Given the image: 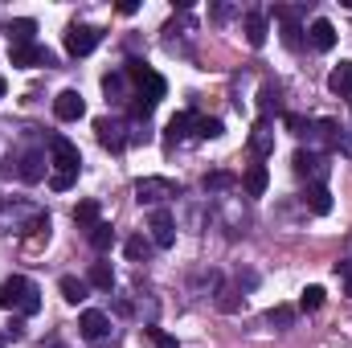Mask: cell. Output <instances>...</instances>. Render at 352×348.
Segmentation results:
<instances>
[{"label": "cell", "instance_id": "cell-1", "mask_svg": "<svg viewBox=\"0 0 352 348\" xmlns=\"http://www.w3.org/2000/svg\"><path fill=\"white\" fill-rule=\"evenodd\" d=\"M0 307H4V312H21V316H37V312H41V291H37V283H29V279H21V274L4 279V283H0Z\"/></svg>", "mask_w": 352, "mask_h": 348}, {"label": "cell", "instance_id": "cell-2", "mask_svg": "<svg viewBox=\"0 0 352 348\" xmlns=\"http://www.w3.org/2000/svg\"><path fill=\"white\" fill-rule=\"evenodd\" d=\"M173 197H180V184L176 180H168V176H144L140 184H135V201L140 205H164V201H173Z\"/></svg>", "mask_w": 352, "mask_h": 348}, {"label": "cell", "instance_id": "cell-3", "mask_svg": "<svg viewBox=\"0 0 352 348\" xmlns=\"http://www.w3.org/2000/svg\"><path fill=\"white\" fill-rule=\"evenodd\" d=\"M98 41H102V29H94V25H70L66 29V54H74V58H87Z\"/></svg>", "mask_w": 352, "mask_h": 348}, {"label": "cell", "instance_id": "cell-4", "mask_svg": "<svg viewBox=\"0 0 352 348\" xmlns=\"http://www.w3.org/2000/svg\"><path fill=\"white\" fill-rule=\"evenodd\" d=\"M135 87H140V94H135V115H152V111H156V102H160V98H164V90H168V87H164V78H160L156 70H152L144 83H135Z\"/></svg>", "mask_w": 352, "mask_h": 348}, {"label": "cell", "instance_id": "cell-5", "mask_svg": "<svg viewBox=\"0 0 352 348\" xmlns=\"http://www.w3.org/2000/svg\"><path fill=\"white\" fill-rule=\"evenodd\" d=\"M50 156H54L58 173L78 176V168H82V156H78V148H74V144H70L66 135H54V140H50Z\"/></svg>", "mask_w": 352, "mask_h": 348}, {"label": "cell", "instance_id": "cell-6", "mask_svg": "<svg viewBox=\"0 0 352 348\" xmlns=\"http://www.w3.org/2000/svg\"><path fill=\"white\" fill-rule=\"evenodd\" d=\"M8 58H12V66L16 70H33V66H54V54L45 50V45H12L8 50Z\"/></svg>", "mask_w": 352, "mask_h": 348}, {"label": "cell", "instance_id": "cell-7", "mask_svg": "<svg viewBox=\"0 0 352 348\" xmlns=\"http://www.w3.org/2000/svg\"><path fill=\"white\" fill-rule=\"evenodd\" d=\"M152 246H160V250H168L176 242V221H173V213L168 209H152Z\"/></svg>", "mask_w": 352, "mask_h": 348}, {"label": "cell", "instance_id": "cell-8", "mask_svg": "<svg viewBox=\"0 0 352 348\" xmlns=\"http://www.w3.org/2000/svg\"><path fill=\"white\" fill-rule=\"evenodd\" d=\"M54 115H58L62 123H78V119L87 115V102H82V94H78V90H62V94L54 98Z\"/></svg>", "mask_w": 352, "mask_h": 348}, {"label": "cell", "instance_id": "cell-9", "mask_svg": "<svg viewBox=\"0 0 352 348\" xmlns=\"http://www.w3.org/2000/svg\"><path fill=\"white\" fill-rule=\"evenodd\" d=\"M94 131H98V144L102 148H111V152H123L127 148V135H123V123L119 119H98Z\"/></svg>", "mask_w": 352, "mask_h": 348}, {"label": "cell", "instance_id": "cell-10", "mask_svg": "<svg viewBox=\"0 0 352 348\" xmlns=\"http://www.w3.org/2000/svg\"><path fill=\"white\" fill-rule=\"evenodd\" d=\"M78 328H82V336H87L90 345H98L107 332H111V320H107V312H82V320H78Z\"/></svg>", "mask_w": 352, "mask_h": 348}, {"label": "cell", "instance_id": "cell-11", "mask_svg": "<svg viewBox=\"0 0 352 348\" xmlns=\"http://www.w3.org/2000/svg\"><path fill=\"white\" fill-rule=\"evenodd\" d=\"M307 37H311V45H316L320 54H328V50L336 45V25H332V21H324V17H316V21H311V29H307Z\"/></svg>", "mask_w": 352, "mask_h": 348}, {"label": "cell", "instance_id": "cell-12", "mask_svg": "<svg viewBox=\"0 0 352 348\" xmlns=\"http://www.w3.org/2000/svg\"><path fill=\"white\" fill-rule=\"evenodd\" d=\"M295 173L299 176H316V184H324L328 164H324V156H316V152H295Z\"/></svg>", "mask_w": 352, "mask_h": 348}, {"label": "cell", "instance_id": "cell-13", "mask_svg": "<svg viewBox=\"0 0 352 348\" xmlns=\"http://www.w3.org/2000/svg\"><path fill=\"white\" fill-rule=\"evenodd\" d=\"M303 205L311 209V213H332V193H328V184H307V193H303Z\"/></svg>", "mask_w": 352, "mask_h": 348}, {"label": "cell", "instance_id": "cell-14", "mask_svg": "<svg viewBox=\"0 0 352 348\" xmlns=\"http://www.w3.org/2000/svg\"><path fill=\"white\" fill-rule=\"evenodd\" d=\"M16 173H21V180H25V184H37V180L45 176V156H41V152H25Z\"/></svg>", "mask_w": 352, "mask_h": 348}, {"label": "cell", "instance_id": "cell-15", "mask_svg": "<svg viewBox=\"0 0 352 348\" xmlns=\"http://www.w3.org/2000/svg\"><path fill=\"white\" fill-rule=\"evenodd\" d=\"M328 90L340 94V98H352V62H340V66L328 74Z\"/></svg>", "mask_w": 352, "mask_h": 348}, {"label": "cell", "instance_id": "cell-16", "mask_svg": "<svg viewBox=\"0 0 352 348\" xmlns=\"http://www.w3.org/2000/svg\"><path fill=\"white\" fill-rule=\"evenodd\" d=\"M266 184H270V173H266V164H250L246 176H242V188L250 193V197H263Z\"/></svg>", "mask_w": 352, "mask_h": 348}, {"label": "cell", "instance_id": "cell-17", "mask_svg": "<svg viewBox=\"0 0 352 348\" xmlns=\"http://www.w3.org/2000/svg\"><path fill=\"white\" fill-rule=\"evenodd\" d=\"M58 287H62V299H66V303H82V299H87V291H90L87 279H74V274H62V283H58Z\"/></svg>", "mask_w": 352, "mask_h": 348}, {"label": "cell", "instance_id": "cell-18", "mask_svg": "<svg viewBox=\"0 0 352 348\" xmlns=\"http://www.w3.org/2000/svg\"><path fill=\"white\" fill-rule=\"evenodd\" d=\"M246 41H250L254 50L266 45V17L263 12H246Z\"/></svg>", "mask_w": 352, "mask_h": 348}, {"label": "cell", "instance_id": "cell-19", "mask_svg": "<svg viewBox=\"0 0 352 348\" xmlns=\"http://www.w3.org/2000/svg\"><path fill=\"white\" fill-rule=\"evenodd\" d=\"M87 283L90 287H98V291H111V287H115V270H111V262H94L90 274H87Z\"/></svg>", "mask_w": 352, "mask_h": 348}, {"label": "cell", "instance_id": "cell-20", "mask_svg": "<svg viewBox=\"0 0 352 348\" xmlns=\"http://www.w3.org/2000/svg\"><path fill=\"white\" fill-rule=\"evenodd\" d=\"M250 148H254V156H270V152H274V131H270V123H258V127H254Z\"/></svg>", "mask_w": 352, "mask_h": 348}, {"label": "cell", "instance_id": "cell-21", "mask_svg": "<svg viewBox=\"0 0 352 348\" xmlns=\"http://www.w3.org/2000/svg\"><path fill=\"white\" fill-rule=\"evenodd\" d=\"M33 33H37V25H33L29 17H21V21H12V25H8L12 45H33Z\"/></svg>", "mask_w": 352, "mask_h": 348}, {"label": "cell", "instance_id": "cell-22", "mask_svg": "<svg viewBox=\"0 0 352 348\" xmlns=\"http://www.w3.org/2000/svg\"><path fill=\"white\" fill-rule=\"evenodd\" d=\"M188 127H197V115H192V111H180V115H173V119H168V140H184V135H188Z\"/></svg>", "mask_w": 352, "mask_h": 348}, {"label": "cell", "instance_id": "cell-23", "mask_svg": "<svg viewBox=\"0 0 352 348\" xmlns=\"http://www.w3.org/2000/svg\"><path fill=\"white\" fill-rule=\"evenodd\" d=\"M90 246H94V250H98V254H107V250H111V246H115V230H111V226H107V221H98V226H94V230H90Z\"/></svg>", "mask_w": 352, "mask_h": 348}, {"label": "cell", "instance_id": "cell-24", "mask_svg": "<svg viewBox=\"0 0 352 348\" xmlns=\"http://www.w3.org/2000/svg\"><path fill=\"white\" fill-rule=\"evenodd\" d=\"M74 221H78V230H94L98 226V201H78Z\"/></svg>", "mask_w": 352, "mask_h": 348}, {"label": "cell", "instance_id": "cell-25", "mask_svg": "<svg viewBox=\"0 0 352 348\" xmlns=\"http://www.w3.org/2000/svg\"><path fill=\"white\" fill-rule=\"evenodd\" d=\"M123 250H127V259H131V262H148V259H152V242H148L144 234L127 238V246H123Z\"/></svg>", "mask_w": 352, "mask_h": 348}, {"label": "cell", "instance_id": "cell-26", "mask_svg": "<svg viewBox=\"0 0 352 348\" xmlns=\"http://www.w3.org/2000/svg\"><path fill=\"white\" fill-rule=\"evenodd\" d=\"M197 135H201V140H217V135H221V119H213V115H197Z\"/></svg>", "mask_w": 352, "mask_h": 348}, {"label": "cell", "instance_id": "cell-27", "mask_svg": "<svg viewBox=\"0 0 352 348\" xmlns=\"http://www.w3.org/2000/svg\"><path fill=\"white\" fill-rule=\"evenodd\" d=\"M299 307H303V312H320V307H324V287H307V291L299 295Z\"/></svg>", "mask_w": 352, "mask_h": 348}, {"label": "cell", "instance_id": "cell-28", "mask_svg": "<svg viewBox=\"0 0 352 348\" xmlns=\"http://www.w3.org/2000/svg\"><path fill=\"white\" fill-rule=\"evenodd\" d=\"M123 83H127V78H123V70H111V74L102 78V90H107L111 98H119V94H123Z\"/></svg>", "mask_w": 352, "mask_h": 348}, {"label": "cell", "instance_id": "cell-29", "mask_svg": "<svg viewBox=\"0 0 352 348\" xmlns=\"http://www.w3.org/2000/svg\"><path fill=\"white\" fill-rule=\"evenodd\" d=\"M148 340H152L156 348H180V340H176V336H168L164 328H148Z\"/></svg>", "mask_w": 352, "mask_h": 348}, {"label": "cell", "instance_id": "cell-30", "mask_svg": "<svg viewBox=\"0 0 352 348\" xmlns=\"http://www.w3.org/2000/svg\"><path fill=\"white\" fill-rule=\"evenodd\" d=\"M274 328H291V320H295V312L291 307H270V316H266Z\"/></svg>", "mask_w": 352, "mask_h": 348}, {"label": "cell", "instance_id": "cell-31", "mask_svg": "<svg viewBox=\"0 0 352 348\" xmlns=\"http://www.w3.org/2000/svg\"><path fill=\"white\" fill-rule=\"evenodd\" d=\"M74 180H78V176H70V173H54V176H50V188L66 193V188H74Z\"/></svg>", "mask_w": 352, "mask_h": 348}, {"label": "cell", "instance_id": "cell-32", "mask_svg": "<svg viewBox=\"0 0 352 348\" xmlns=\"http://www.w3.org/2000/svg\"><path fill=\"white\" fill-rule=\"evenodd\" d=\"M230 184H234V176H230V173H213V176H205V188H209V193H213V188H230Z\"/></svg>", "mask_w": 352, "mask_h": 348}, {"label": "cell", "instance_id": "cell-33", "mask_svg": "<svg viewBox=\"0 0 352 348\" xmlns=\"http://www.w3.org/2000/svg\"><path fill=\"white\" fill-rule=\"evenodd\" d=\"M283 123H287V127H291V131H299V135H303V131H311V127H307V119H303V115H283Z\"/></svg>", "mask_w": 352, "mask_h": 348}, {"label": "cell", "instance_id": "cell-34", "mask_svg": "<svg viewBox=\"0 0 352 348\" xmlns=\"http://www.w3.org/2000/svg\"><path fill=\"white\" fill-rule=\"evenodd\" d=\"M336 274L344 279V291L352 295V262H340V266H336Z\"/></svg>", "mask_w": 352, "mask_h": 348}, {"label": "cell", "instance_id": "cell-35", "mask_svg": "<svg viewBox=\"0 0 352 348\" xmlns=\"http://www.w3.org/2000/svg\"><path fill=\"white\" fill-rule=\"evenodd\" d=\"M8 336H12V340H21V336H25V320H12V328H8Z\"/></svg>", "mask_w": 352, "mask_h": 348}, {"label": "cell", "instance_id": "cell-36", "mask_svg": "<svg viewBox=\"0 0 352 348\" xmlns=\"http://www.w3.org/2000/svg\"><path fill=\"white\" fill-rule=\"evenodd\" d=\"M270 107H274V90L263 87V111H266V115H270Z\"/></svg>", "mask_w": 352, "mask_h": 348}, {"label": "cell", "instance_id": "cell-37", "mask_svg": "<svg viewBox=\"0 0 352 348\" xmlns=\"http://www.w3.org/2000/svg\"><path fill=\"white\" fill-rule=\"evenodd\" d=\"M4 90H8V87H4V78H0V98H4Z\"/></svg>", "mask_w": 352, "mask_h": 348}, {"label": "cell", "instance_id": "cell-38", "mask_svg": "<svg viewBox=\"0 0 352 348\" xmlns=\"http://www.w3.org/2000/svg\"><path fill=\"white\" fill-rule=\"evenodd\" d=\"M0 348H4V336H0Z\"/></svg>", "mask_w": 352, "mask_h": 348}, {"label": "cell", "instance_id": "cell-39", "mask_svg": "<svg viewBox=\"0 0 352 348\" xmlns=\"http://www.w3.org/2000/svg\"><path fill=\"white\" fill-rule=\"evenodd\" d=\"M349 102H352V98H349Z\"/></svg>", "mask_w": 352, "mask_h": 348}]
</instances>
